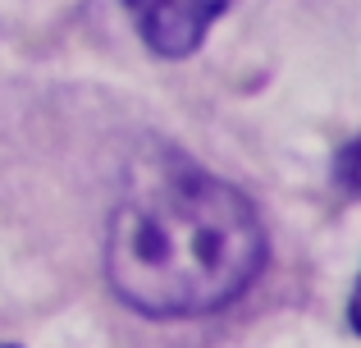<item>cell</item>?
<instances>
[{"label": "cell", "mask_w": 361, "mask_h": 348, "mask_svg": "<svg viewBox=\"0 0 361 348\" xmlns=\"http://www.w3.org/2000/svg\"><path fill=\"white\" fill-rule=\"evenodd\" d=\"M137 37L165 60H183L206 42L229 0H123Z\"/></svg>", "instance_id": "2"}, {"label": "cell", "mask_w": 361, "mask_h": 348, "mask_svg": "<svg viewBox=\"0 0 361 348\" xmlns=\"http://www.w3.org/2000/svg\"><path fill=\"white\" fill-rule=\"evenodd\" d=\"M348 321H353V330L361 335V280H357V289H353V303H348Z\"/></svg>", "instance_id": "4"}, {"label": "cell", "mask_w": 361, "mask_h": 348, "mask_svg": "<svg viewBox=\"0 0 361 348\" xmlns=\"http://www.w3.org/2000/svg\"><path fill=\"white\" fill-rule=\"evenodd\" d=\"M265 224L233 184L183 156L137 161L106 234V280L142 316H206L252 289Z\"/></svg>", "instance_id": "1"}, {"label": "cell", "mask_w": 361, "mask_h": 348, "mask_svg": "<svg viewBox=\"0 0 361 348\" xmlns=\"http://www.w3.org/2000/svg\"><path fill=\"white\" fill-rule=\"evenodd\" d=\"M334 174H338V184L348 188L353 197H361V133L353 138V143L338 152V161H334Z\"/></svg>", "instance_id": "3"}]
</instances>
